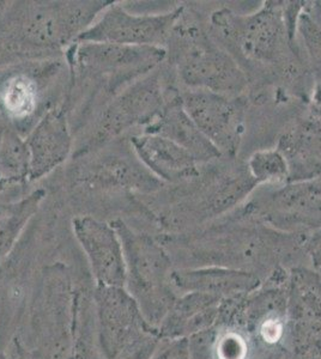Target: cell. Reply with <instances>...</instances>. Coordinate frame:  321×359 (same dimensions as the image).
I'll use <instances>...</instances> for the list:
<instances>
[{"mask_svg":"<svg viewBox=\"0 0 321 359\" xmlns=\"http://www.w3.org/2000/svg\"><path fill=\"white\" fill-rule=\"evenodd\" d=\"M175 269L220 266L240 269L263 280L276 269L303 265L308 260V235L277 231L241 217L235 210L203 228L181 235H159Z\"/></svg>","mask_w":321,"mask_h":359,"instance_id":"obj_1","label":"cell"},{"mask_svg":"<svg viewBox=\"0 0 321 359\" xmlns=\"http://www.w3.org/2000/svg\"><path fill=\"white\" fill-rule=\"evenodd\" d=\"M212 37L247 74L249 83L282 82L299 86L308 74L297 36L285 17V1L266 0L252 13L221 8L209 17Z\"/></svg>","mask_w":321,"mask_h":359,"instance_id":"obj_2","label":"cell"},{"mask_svg":"<svg viewBox=\"0 0 321 359\" xmlns=\"http://www.w3.org/2000/svg\"><path fill=\"white\" fill-rule=\"evenodd\" d=\"M110 1H18L0 20V62L55 57L93 25Z\"/></svg>","mask_w":321,"mask_h":359,"instance_id":"obj_3","label":"cell"},{"mask_svg":"<svg viewBox=\"0 0 321 359\" xmlns=\"http://www.w3.org/2000/svg\"><path fill=\"white\" fill-rule=\"evenodd\" d=\"M173 187L168 206L156 216L162 235L192 233L227 216L259 186L246 163L222 157L203 164L195 179Z\"/></svg>","mask_w":321,"mask_h":359,"instance_id":"obj_4","label":"cell"},{"mask_svg":"<svg viewBox=\"0 0 321 359\" xmlns=\"http://www.w3.org/2000/svg\"><path fill=\"white\" fill-rule=\"evenodd\" d=\"M166 62L183 89L207 90L230 97L244 96L247 74L212 37L198 13L185 5L168 41Z\"/></svg>","mask_w":321,"mask_h":359,"instance_id":"obj_5","label":"cell"},{"mask_svg":"<svg viewBox=\"0 0 321 359\" xmlns=\"http://www.w3.org/2000/svg\"><path fill=\"white\" fill-rule=\"evenodd\" d=\"M110 224L117 230L124 249L125 289L156 331L179 297L173 284L175 266L171 254L157 236L137 231L122 219Z\"/></svg>","mask_w":321,"mask_h":359,"instance_id":"obj_6","label":"cell"},{"mask_svg":"<svg viewBox=\"0 0 321 359\" xmlns=\"http://www.w3.org/2000/svg\"><path fill=\"white\" fill-rule=\"evenodd\" d=\"M70 67V88L93 84L117 96L132 83L163 65L166 48L74 42L65 52Z\"/></svg>","mask_w":321,"mask_h":359,"instance_id":"obj_7","label":"cell"},{"mask_svg":"<svg viewBox=\"0 0 321 359\" xmlns=\"http://www.w3.org/2000/svg\"><path fill=\"white\" fill-rule=\"evenodd\" d=\"M164 81L162 66H159L114 96L102 109L89 138L77 149L74 158L98 151L132 128L144 127L145 130L150 126L167 100L168 86H164Z\"/></svg>","mask_w":321,"mask_h":359,"instance_id":"obj_8","label":"cell"},{"mask_svg":"<svg viewBox=\"0 0 321 359\" xmlns=\"http://www.w3.org/2000/svg\"><path fill=\"white\" fill-rule=\"evenodd\" d=\"M235 211L281 233H317L321 230V177L258 187Z\"/></svg>","mask_w":321,"mask_h":359,"instance_id":"obj_9","label":"cell"},{"mask_svg":"<svg viewBox=\"0 0 321 359\" xmlns=\"http://www.w3.org/2000/svg\"><path fill=\"white\" fill-rule=\"evenodd\" d=\"M93 297L101 359L117 358L136 344L157 335L125 287L95 286Z\"/></svg>","mask_w":321,"mask_h":359,"instance_id":"obj_10","label":"cell"},{"mask_svg":"<svg viewBox=\"0 0 321 359\" xmlns=\"http://www.w3.org/2000/svg\"><path fill=\"white\" fill-rule=\"evenodd\" d=\"M183 8L181 4L167 13L136 15L113 1L76 42L166 48Z\"/></svg>","mask_w":321,"mask_h":359,"instance_id":"obj_11","label":"cell"},{"mask_svg":"<svg viewBox=\"0 0 321 359\" xmlns=\"http://www.w3.org/2000/svg\"><path fill=\"white\" fill-rule=\"evenodd\" d=\"M183 107L224 158H237L244 133L247 96L230 97L207 90H180Z\"/></svg>","mask_w":321,"mask_h":359,"instance_id":"obj_12","label":"cell"},{"mask_svg":"<svg viewBox=\"0 0 321 359\" xmlns=\"http://www.w3.org/2000/svg\"><path fill=\"white\" fill-rule=\"evenodd\" d=\"M93 154L94 157L81 164L74 176V184L86 191L156 194L167 187L139 161L130 143L114 150L101 147Z\"/></svg>","mask_w":321,"mask_h":359,"instance_id":"obj_13","label":"cell"},{"mask_svg":"<svg viewBox=\"0 0 321 359\" xmlns=\"http://www.w3.org/2000/svg\"><path fill=\"white\" fill-rule=\"evenodd\" d=\"M58 62L48 64L20 62L13 67L0 72V113L10 121V125L20 132V127H28L27 123L40 120L44 111V88L57 74Z\"/></svg>","mask_w":321,"mask_h":359,"instance_id":"obj_14","label":"cell"},{"mask_svg":"<svg viewBox=\"0 0 321 359\" xmlns=\"http://www.w3.org/2000/svg\"><path fill=\"white\" fill-rule=\"evenodd\" d=\"M74 237L86 253L96 286L125 287L126 265L124 249L113 225L94 217L72 221Z\"/></svg>","mask_w":321,"mask_h":359,"instance_id":"obj_15","label":"cell"},{"mask_svg":"<svg viewBox=\"0 0 321 359\" xmlns=\"http://www.w3.org/2000/svg\"><path fill=\"white\" fill-rule=\"evenodd\" d=\"M30 182L42 179L69 158L74 139L65 107L49 108L28 132Z\"/></svg>","mask_w":321,"mask_h":359,"instance_id":"obj_16","label":"cell"},{"mask_svg":"<svg viewBox=\"0 0 321 359\" xmlns=\"http://www.w3.org/2000/svg\"><path fill=\"white\" fill-rule=\"evenodd\" d=\"M129 143L148 170L166 186L185 184L202 170L203 164L195 156L161 135L142 132L131 135Z\"/></svg>","mask_w":321,"mask_h":359,"instance_id":"obj_17","label":"cell"},{"mask_svg":"<svg viewBox=\"0 0 321 359\" xmlns=\"http://www.w3.org/2000/svg\"><path fill=\"white\" fill-rule=\"evenodd\" d=\"M143 133L161 135L188 150L202 164L222 158L221 152L200 132L183 107L179 89L168 86L167 100L159 118Z\"/></svg>","mask_w":321,"mask_h":359,"instance_id":"obj_18","label":"cell"},{"mask_svg":"<svg viewBox=\"0 0 321 359\" xmlns=\"http://www.w3.org/2000/svg\"><path fill=\"white\" fill-rule=\"evenodd\" d=\"M277 149L288 162L289 182L321 177V121L297 118L283 130Z\"/></svg>","mask_w":321,"mask_h":359,"instance_id":"obj_19","label":"cell"},{"mask_svg":"<svg viewBox=\"0 0 321 359\" xmlns=\"http://www.w3.org/2000/svg\"><path fill=\"white\" fill-rule=\"evenodd\" d=\"M261 283L263 279L251 272L220 266L175 269L173 272V284L179 296L198 292L227 299L251 294Z\"/></svg>","mask_w":321,"mask_h":359,"instance_id":"obj_20","label":"cell"},{"mask_svg":"<svg viewBox=\"0 0 321 359\" xmlns=\"http://www.w3.org/2000/svg\"><path fill=\"white\" fill-rule=\"evenodd\" d=\"M222 299L210 294H180L156 333L159 339H188L208 331L220 318Z\"/></svg>","mask_w":321,"mask_h":359,"instance_id":"obj_21","label":"cell"},{"mask_svg":"<svg viewBox=\"0 0 321 359\" xmlns=\"http://www.w3.org/2000/svg\"><path fill=\"white\" fill-rule=\"evenodd\" d=\"M288 314L290 321L321 323V272L312 266L289 269Z\"/></svg>","mask_w":321,"mask_h":359,"instance_id":"obj_22","label":"cell"},{"mask_svg":"<svg viewBox=\"0 0 321 359\" xmlns=\"http://www.w3.org/2000/svg\"><path fill=\"white\" fill-rule=\"evenodd\" d=\"M30 182V154L20 132L0 125V192Z\"/></svg>","mask_w":321,"mask_h":359,"instance_id":"obj_23","label":"cell"},{"mask_svg":"<svg viewBox=\"0 0 321 359\" xmlns=\"http://www.w3.org/2000/svg\"><path fill=\"white\" fill-rule=\"evenodd\" d=\"M45 196V189L39 188L20 201L0 204V264L13 252Z\"/></svg>","mask_w":321,"mask_h":359,"instance_id":"obj_24","label":"cell"},{"mask_svg":"<svg viewBox=\"0 0 321 359\" xmlns=\"http://www.w3.org/2000/svg\"><path fill=\"white\" fill-rule=\"evenodd\" d=\"M249 175L259 187H276L288 184L290 172L287 159L277 147L253 152L246 162Z\"/></svg>","mask_w":321,"mask_h":359,"instance_id":"obj_25","label":"cell"},{"mask_svg":"<svg viewBox=\"0 0 321 359\" xmlns=\"http://www.w3.org/2000/svg\"><path fill=\"white\" fill-rule=\"evenodd\" d=\"M285 350L287 359H321V323L289 320Z\"/></svg>","mask_w":321,"mask_h":359,"instance_id":"obj_26","label":"cell"},{"mask_svg":"<svg viewBox=\"0 0 321 359\" xmlns=\"http://www.w3.org/2000/svg\"><path fill=\"white\" fill-rule=\"evenodd\" d=\"M296 35L307 72L314 83L321 82V29L305 11L299 17Z\"/></svg>","mask_w":321,"mask_h":359,"instance_id":"obj_27","label":"cell"},{"mask_svg":"<svg viewBox=\"0 0 321 359\" xmlns=\"http://www.w3.org/2000/svg\"><path fill=\"white\" fill-rule=\"evenodd\" d=\"M159 340L161 339L157 335H152L150 338L127 348L126 351L122 352L114 359H150L151 355L159 345Z\"/></svg>","mask_w":321,"mask_h":359,"instance_id":"obj_28","label":"cell"},{"mask_svg":"<svg viewBox=\"0 0 321 359\" xmlns=\"http://www.w3.org/2000/svg\"><path fill=\"white\" fill-rule=\"evenodd\" d=\"M305 249L309 266L321 272V230L308 235Z\"/></svg>","mask_w":321,"mask_h":359,"instance_id":"obj_29","label":"cell"},{"mask_svg":"<svg viewBox=\"0 0 321 359\" xmlns=\"http://www.w3.org/2000/svg\"><path fill=\"white\" fill-rule=\"evenodd\" d=\"M308 116L321 121V82L313 83L309 91Z\"/></svg>","mask_w":321,"mask_h":359,"instance_id":"obj_30","label":"cell"},{"mask_svg":"<svg viewBox=\"0 0 321 359\" xmlns=\"http://www.w3.org/2000/svg\"><path fill=\"white\" fill-rule=\"evenodd\" d=\"M303 11L321 29V1H306Z\"/></svg>","mask_w":321,"mask_h":359,"instance_id":"obj_31","label":"cell"},{"mask_svg":"<svg viewBox=\"0 0 321 359\" xmlns=\"http://www.w3.org/2000/svg\"><path fill=\"white\" fill-rule=\"evenodd\" d=\"M10 8V3L6 0H0V20L5 16V13H8Z\"/></svg>","mask_w":321,"mask_h":359,"instance_id":"obj_32","label":"cell"},{"mask_svg":"<svg viewBox=\"0 0 321 359\" xmlns=\"http://www.w3.org/2000/svg\"><path fill=\"white\" fill-rule=\"evenodd\" d=\"M0 359H8V350L0 341Z\"/></svg>","mask_w":321,"mask_h":359,"instance_id":"obj_33","label":"cell"},{"mask_svg":"<svg viewBox=\"0 0 321 359\" xmlns=\"http://www.w3.org/2000/svg\"><path fill=\"white\" fill-rule=\"evenodd\" d=\"M8 359H16V357H15V355H13H13H11V357H10V355H8Z\"/></svg>","mask_w":321,"mask_h":359,"instance_id":"obj_34","label":"cell"},{"mask_svg":"<svg viewBox=\"0 0 321 359\" xmlns=\"http://www.w3.org/2000/svg\"><path fill=\"white\" fill-rule=\"evenodd\" d=\"M283 359H287V358H283Z\"/></svg>","mask_w":321,"mask_h":359,"instance_id":"obj_35","label":"cell"}]
</instances>
